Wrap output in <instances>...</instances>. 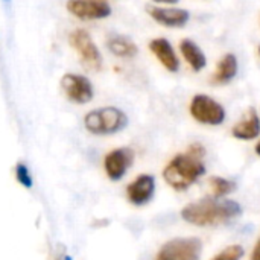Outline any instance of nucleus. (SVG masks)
<instances>
[{"instance_id":"obj_1","label":"nucleus","mask_w":260,"mask_h":260,"mask_svg":"<svg viewBox=\"0 0 260 260\" xmlns=\"http://www.w3.org/2000/svg\"><path fill=\"white\" fill-rule=\"evenodd\" d=\"M242 207L232 200H218V198H203L197 203L187 204L181 210V218L198 227L218 225L229 222L241 216Z\"/></svg>"},{"instance_id":"obj_2","label":"nucleus","mask_w":260,"mask_h":260,"mask_svg":"<svg viewBox=\"0 0 260 260\" xmlns=\"http://www.w3.org/2000/svg\"><path fill=\"white\" fill-rule=\"evenodd\" d=\"M204 154V148L195 143L186 154H178L174 157L163 171L166 183L175 190H184L192 186L206 172V168L201 161Z\"/></svg>"},{"instance_id":"obj_3","label":"nucleus","mask_w":260,"mask_h":260,"mask_svg":"<svg viewBox=\"0 0 260 260\" xmlns=\"http://www.w3.org/2000/svg\"><path fill=\"white\" fill-rule=\"evenodd\" d=\"M128 125L126 114L116 107H104L85 114L84 126L94 136H110L122 131Z\"/></svg>"},{"instance_id":"obj_4","label":"nucleus","mask_w":260,"mask_h":260,"mask_svg":"<svg viewBox=\"0 0 260 260\" xmlns=\"http://www.w3.org/2000/svg\"><path fill=\"white\" fill-rule=\"evenodd\" d=\"M192 117L204 125H221L225 120L224 107L207 94H197L190 102Z\"/></svg>"},{"instance_id":"obj_5","label":"nucleus","mask_w":260,"mask_h":260,"mask_svg":"<svg viewBox=\"0 0 260 260\" xmlns=\"http://www.w3.org/2000/svg\"><path fill=\"white\" fill-rule=\"evenodd\" d=\"M201 241L195 238H177L166 242L155 260H198L201 256Z\"/></svg>"},{"instance_id":"obj_6","label":"nucleus","mask_w":260,"mask_h":260,"mask_svg":"<svg viewBox=\"0 0 260 260\" xmlns=\"http://www.w3.org/2000/svg\"><path fill=\"white\" fill-rule=\"evenodd\" d=\"M69 43L79 55L82 64H85L91 70H101L102 55L87 30H84V29L73 30L69 37Z\"/></svg>"},{"instance_id":"obj_7","label":"nucleus","mask_w":260,"mask_h":260,"mask_svg":"<svg viewBox=\"0 0 260 260\" xmlns=\"http://www.w3.org/2000/svg\"><path fill=\"white\" fill-rule=\"evenodd\" d=\"M61 88L70 102L79 105L88 104L94 96V90L90 79L78 73H66L61 78Z\"/></svg>"},{"instance_id":"obj_8","label":"nucleus","mask_w":260,"mask_h":260,"mask_svg":"<svg viewBox=\"0 0 260 260\" xmlns=\"http://www.w3.org/2000/svg\"><path fill=\"white\" fill-rule=\"evenodd\" d=\"M67 11L79 20H101L111 15V6L105 0H69Z\"/></svg>"},{"instance_id":"obj_9","label":"nucleus","mask_w":260,"mask_h":260,"mask_svg":"<svg viewBox=\"0 0 260 260\" xmlns=\"http://www.w3.org/2000/svg\"><path fill=\"white\" fill-rule=\"evenodd\" d=\"M134 161V152L129 148H117L108 152L104 158V168L110 180L119 181Z\"/></svg>"},{"instance_id":"obj_10","label":"nucleus","mask_w":260,"mask_h":260,"mask_svg":"<svg viewBox=\"0 0 260 260\" xmlns=\"http://www.w3.org/2000/svg\"><path fill=\"white\" fill-rule=\"evenodd\" d=\"M155 192V180L152 175L143 174L139 175L133 183L126 187V197L131 204L134 206H143L149 203Z\"/></svg>"},{"instance_id":"obj_11","label":"nucleus","mask_w":260,"mask_h":260,"mask_svg":"<svg viewBox=\"0 0 260 260\" xmlns=\"http://www.w3.org/2000/svg\"><path fill=\"white\" fill-rule=\"evenodd\" d=\"M149 50L155 55V58L163 64V67L172 73L178 72L180 69V59L171 44L169 40L166 38H154L149 43Z\"/></svg>"},{"instance_id":"obj_12","label":"nucleus","mask_w":260,"mask_h":260,"mask_svg":"<svg viewBox=\"0 0 260 260\" xmlns=\"http://www.w3.org/2000/svg\"><path fill=\"white\" fill-rule=\"evenodd\" d=\"M149 15L160 24L168 27H183L189 21V12L184 9L177 8H158V6H149L148 8Z\"/></svg>"},{"instance_id":"obj_13","label":"nucleus","mask_w":260,"mask_h":260,"mask_svg":"<svg viewBox=\"0 0 260 260\" xmlns=\"http://www.w3.org/2000/svg\"><path fill=\"white\" fill-rule=\"evenodd\" d=\"M232 134L239 140H253L260 134V117L256 108H250L244 119L236 123L232 129Z\"/></svg>"},{"instance_id":"obj_14","label":"nucleus","mask_w":260,"mask_h":260,"mask_svg":"<svg viewBox=\"0 0 260 260\" xmlns=\"http://www.w3.org/2000/svg\"><path fill=\"white\" fill-rule=\"evenodd\" d=\"M238 58L233 55V53H227L224 55L218 66H216V72L212 78V82L216 84V85H224V84H229L230 81H233L238 75Z\"/></svg>"},{"instance_id":"obj_15","label":"nucleus","mask_w":260,"mask_h":260,"mask_svg":"<svg viewBox=\"0 0 260 260\" xmlns=\"http://www.w3.org/2000/svg\"><path fill=\"white\" fill-rule=\"evenodd\" d=\"M180 50H181L183 58L186 59V62L190 66V69L193 72H200L207 66V58H206L204 52L201 50V47L195 41L187 40V38L181 40Z\"/></svg>"},{"instance_id":"obj_16","label":"nucleus","mask_w":260,"mask_h":260,"mask_svg":"<svg viewBox=\"0 0 260 260\" xmlns=\"http://www.w3.org/2000/svg\"><path fill=\"white\" fill-rule=\"evenodd\" d=\"M107 47L108 50L120 58H134L139 52L136 43L123 35H113L107 40Z\"/></svg>"},{"instance_id":"obj_17","label":"nucleus","mask_w":260,"mask_h":260,"mask_svg":"<svg viewBox=\"0 0 260 260\" xmlns=\"http://www.w3.org/2000/svg\"><path fill=\"white\" fill-rule=\"evenodd\" d=\"M209 184H210V189H212V193L215 198H222L236 189L235 181H230V180L222 178V177H212L209 180Z\"/></svg>"},{"instance_id":"obj_18","label":"nucleus","mask_w":260,"mask_h":260,"mask_svg":"<svg viewBox=\"0 0 260 260\" xmlns=\"http://www.w3.org/2000/svg\"><path fill=\"white\" fill-rule=\"evenodd\" d=\"M15 178H17L18 184L23 186L24 189H32L34 187V177L30 175L29 168L23 161L15 165Z\"/></svg>"},{"instance_id":"obj_19","label":"nucleus","mask_w":260,"mask_h":260,"mask_svg":"<svg viewBox=\"0 0 260 260\" xmlns=\"http://www.w3.org/2000/svg\"><path fill=\"white\" fill-rule=\"evenodd\" d=\"M242 256H244V248L241 245H232L227 247L219 254H216L212 260H241Z\"/></svg>"},{"instance_id":"obj_20","label":"nucleus","mask_w":260,"mask_h":260,"mask_svg":"<svg viewBox=\"0 0 260 260\" xmlns=\"http://www.w3.org/2000/svg\"><path fill=\"white\" fill-rule=\"evenodd\" d=\"M251 260H260V239L257 241L254 250H253V254H251Z\"/></svg>"},{"instance_id":"obj_21","label":"nucleus","mask_w":260,"mask_h":260,"mask_svg":"<svg viewBox=\"0 0 260 260\" xmlns=\"http://www.w3.org/2000/svg\"><path fill=\"white\" fill-rule=\"evenodd\" d=\"M155 3H163V5H175L178 3V0H152Z\"/></svg>"},{"instance_id":"obj_22","label":"nucleus","mask_w":260,"mask_h":260,"mask_svg":"<svg viewBox=\"0 0 260 260\" xmlns=\"http://www.w3.org/2000/svg\"><path fill=\"white\" fill-rule=\"evenodd\" d=\"M256 154H257V155H260V142L257 143V145H256Z\"/></svg>"},{"instance_id":"obj_23","label":"nucleus","mask_w":260,"mask_h":260,"mask_svg":"<svg viewBox=\"0 0 260 260\" xmlns=\"http://www.w3.org/2000/svg\"><path fill=\"white\" fill-rule=\"evenodd\" d=\"M257 52H259V56H260V46H259V49H257Z\"/></svg>"},{"instance_id":"obj_24","label":"nucleus","mask_w":260,"mask_h":260,"mask_svg":"<svg viewBox=\"0 0 260 260\" xmlns=\"http://www.w3.org/2000/svg\"><path fill=\"white\" fill-rule=\"evenodd\" d=\"M5 2H9V0H5Z\"/></svg>"}]
</instances>
